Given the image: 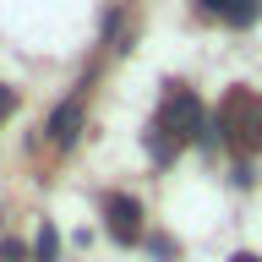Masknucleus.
Here are the masks:
<instances>
[{"label":"nucleus","instance_id":"0eeeda50","mask_svg":"<svg viewBox=\"0 0 262 262\" xmlns=\"http://www.w3.org/2000/svg\"><path fill=\"white\" fill-rule=\"evenodd\" d=\"M147 251H153L159 262H169V257H175V241H169V235H153V241H147Z\"/></svg>","mask_w":262,"mask_h":262},{"label":"nucleus","instance_id":"9b49d317","mask_svg":"<svg viewBox=\"0 0 262 262\" xmlns=\"http://www.w3.org/2000/svg\"><path fill=\"white\" fill-rule=\"evenodd\" d=\"M229 262H262V257H251V251H241V257H229Z\"/></svg>","mask_w":262,"mask_h":262},{"label":"nucleus","instance_id":"20e7f679","mask_svg":"<svg viewBox=\"0 0 262 262\" xmlns=\"http://www.w3.org/2000/svg\"><path fill=\"white\" fill-rule=\"evenodd\" d=\"M77 131H82V110H77V104H60V110L49 115V142H55V147H71Z\"/></svg>","mask_w":262,"mask_h":262},{"label":"nucleus","instance_id":"423d86ee","mask_svg":"<svg viewBox=\"0 0 262 262\" xmlns=\"http://www.w3.org/2000/svg\"><path fill=\"white\" fill-rule=\"evenodd\" d=\"M55 251H60V235H55V224H38V241H33V262H55Z\"/></svg>","mask_w":262,"mask_h":262},{"label":"nucleus","instance_id":"6e6552de","mask_svg":"<svg viewBox=\"0 0 262 262\" xmlns=\"http://www.w3.org/2000/svg\"><path fill=\"white\" fill-rule=\"evenodd\" d=\"M0 257H6V262H33V257H28V251H22L16 241H0Z\"/></svg>","mask_w":262,"mask_h":262},{"label":"nucleus","instance_id":"1a4fd4ad","mask_svg":"<svg viewBox=\"0 0 262 262\" xmlns=\"http://www.w3.org/2000/svg\"><path fill=\"white\" fill-rule=\"evenodd\" d=\"M16 110V93H11V88H6V82H0V120H6V115H11Z\"/></svg>","mask_w":262,"mask_h":262},{"label":"nucleus","instance_id":"39448f33","mask_svg":"<svg viewBox=\"0 0 262 262\" xmlns=\"http://www.w3.org/2000/svg\"><path fill=\"white\" fill-rule=\"evenodd\" d=\"M257 16H262V0H229V6H224V22H229V28H251Z\"/></svg>","mask_w":262,"mask_h":262},{"label":"nucleus","instance_id":"7ed1b4c3","mask_svg":"<svg viewBox=\"0 0 262 262\" xmlns=\"http://www.w3.org/2000/svg\"><path fill=\"white\" fill-rule=\"evenodd\" d=\"M104 224H110V235L120 246H137L142 241V208H137V196H126V191L104 196Z\"/></svg>","mask_w":262,"mask_h":262},{"label":"nucleus","instance_id":"f257e3e1","mask_svg":"<svg viewBox=\"0 0 262 262\" xmlns=\"http://www.w3.org/2000/svg\"><path fill=\"white\" fill-rule=\"evenodd\" d=\"M202 153H219V147H235V153H262V93L251 88H229L224 104L208 115V126H202Z\"/></svg>","mask_w":262,"mask_h":262},{"label":"nucleus","instance_id":"f03ea898","mask_svg":"<svg viewBox=\"0 0 262 262\" xmlns=\"http://www.w3.org/2000/svg\"><path fill=\"white\" fill-rule=\"evenodd\" d=\"M202 126H208V115H202L196 93L180 88V82H169L159 115H153V126H147V153H153V164H169L191 137H202Z\"/></svg>","mask_w":262,"mask_h":262},{"label":"nucleus","instance_id":"9d476101","mask_svg":"<svg viewBox=\"0 0 262 262\" xmlns=\"http://www.w3.org/2000/svg\"><path fill=\"white\" fill-rule=\"evenodd\" d=\"M196 6H202L208 16H224V6H229V0H196Z\"/></svg>","mask_w":262,"mask_h":262}]
</instances>
